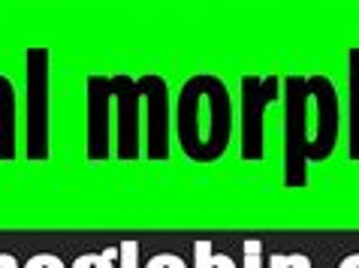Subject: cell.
<instances>
[{
	"label": "cell",
	"mask_w": 359,
	"mask_h": 268,
	"mask_svg": "<svg viewBox=\"0 0 359 268\" xmlns=\"http://www.w3.org/2000/svg\"><path fill=\"white\" fill-rule=\"evenodd\" d=\"M109 118H112V94L109 76H88V160L109 157Z\"/></svg>",
	"instance_id": "52a82bcc"
},
{
	"label": "cell",
	"mask_w": 359,
	"mask_h": 268,
	"mask_svg": "<svg viewBox=\"0 0 359 268\" xmlns=\"http://www.w3.org/2000/svg\"><path fill=\"white\" fill-rule=\"evenodd\" d=\"M175 133L184 157L194 163H215L226 154L233 103L224 78L203 73L182 85L175 103Z\"/></svg>",
	"instance_id": "7a4b0ae2"
},
{
	"label": "cell",
	"mask_w": 359,
	"mask_h": 268,
	"mask_svg": "<svg viewBox=\"0 0 359 268\" xmlns=\"http://www.w3.org/2000/svg\"><path fill=\"white\" fill-rule=\"evenodd\" d=\"M15 157V87L0 76V160Z\"/></svg>",
	"instance_id": "ba28073f"
},
{
	"label": "cell",
	"mask_w": 359,
	"mask_h": 268,
	"mask_svg": "<svg viewBox=\"0 0 359 268\" xmlns=\"http://www.w3.org/2000/svg\"><path fill=\"white\" fill-rule=\"evenodd\" d=\"M338 91L326 76L284 78V181L305 184V166L323 163L338 142Z\"/></svg>",
	"instance_id": "6da1fadb"
},
{
	"label": "cell",
	"mask_w": 359,
	"mask_h": 268,
	"mask_svg": "<svg viewBox=\"0 0 359 268\" xmlns=\"http://www.w3.org/2000/svg\"><path fill=\"white\" fill-rule=\"evenodd\" d=\"M341 268H359V253H353L351 260H344V262H341Z\"/></svg>",
	"instance_id": "4fadbf2b"
},
{
	"label": "cell",
	"mask_w": 359,
	"mask_h": 268,
	"mask_svg": "<svg viewBox=\"0 0 359 268\" xmlns=\"http://www.w3.org/2000/svg\"><path fill=\"white\" fill-rule=\"evenodd\" d=\"M351 160L359 163V48H351Z\"/></svg>",
	"instance_id": "9c48e42d"
},
{
	"label": "cell",
	"mask_w": 359,
	"mask_h": 268,
	"mask_svg": "<svg viewBox=\"0 0 359 268\" xmlns=\"http://www.w3.org/2000/svg\"><path fill=\"white\" fill-rule=\"evenodd\" d=\"M109 94H112V112L118 124L115 148H118V160H136L139 157V91H136V78L130 76H109Z\"/></svg>",
	"instance_id": "8992f818"
},
{
	"label": "cell",
	"mask_w": 359,
	"mask_h": 268,
	"mask_svg": "<svg viewBox=\"0 0 359 268\" xmlns=\"http://www.w3.org/2000/svg\"><path fill=\"white\" fill-rule=\"evenodd\" d=\"M27 157L48 160V48H27Z\"/></svg>",
	"instance_id": "3957f363"
},
{
	"label": "cell",
	"mask_w": 359,
	"mask_h": 268,
	"mask_svg": "<svg viewBox=\"0 0 359 268\" xmlns=\"http://www.w3.org/2000/svg\"><path fill=\"white\" fill-rule=\"evenodd\" d=\"M25 268H67L57 256H52V253H39V256H34L31 262H27Z\"/></svg>",
	"instance_id": "30bf717a"
},
{
	"label": "cell",
	"mask_w": 359,
	"mask_h": 268,
	"mask_svg": "<svg viewBox=\"0 0 359 268\" xmlns=\"http://www.w3.org/2000/svg\"><path fill=\"white\" fill-rule=\"evenodd\" d=\"M139 100H145V154L148 160L169 157V87L161 76L136 78Z\"/></svg>",
	"instance_id": "5b68a950"
},
{
	"label": "cell",
	"mask_w": 359,
	"mask_h": 268,
	"mask_svg": "<svg viewBox=\"0 0 359 268\" xmlns=\"http://www.w3.org/2000/svg\"><path fill=\"white\" fill-rule=\"evenodd\" d=\"M281 78L278 76H245L242 78V157L245 160H260L266 151V139H263V115L266 106L275 100L281 91Z\"/></svg>",
	"instance_id": "277c9868"
},
{
	"label": "cell",
	"mask_w": 359,
	"mask_h": 268,
	"mask_svg": "<svg viewBox=\"0 0 359 268\" xmlns=\"http://www.w3.org/2000/svg\"><path fill=\"white\" fill-rule=\"evenodd\" d=\"M136 251H139V247H136V241H127L124 247H121V265L124 268H136Z\"/></svg>",
	"instance_id": "7c38bea8"
},
{
	"label": "cell",
	"mask_w": 359,
	"mask_h": 268,
	"mask_svg": "<svg viewBox=\"0 0 359 268\" xmlns=\"http://www.w3.org/2000/svg\"><path fill=\"white\" fill-rule=\"evenodd\" d=\"M145 268H187L178 256H172V253H161V256H154L151 262H148Z\"/></svg>",
	"instance_id": "8fae6325"
}]
</instances>
